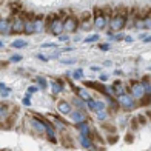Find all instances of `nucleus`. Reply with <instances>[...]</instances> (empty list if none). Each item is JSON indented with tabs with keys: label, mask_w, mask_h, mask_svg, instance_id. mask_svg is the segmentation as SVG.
I'll return each instance as SVG.
<instances>
[{
	"label": "nucleus",
	"mask_w": 151,
	"mask_h": 151,
	"mask_svg": "<svg viewBox=\"0 0 151 151\" xmlns=\"http://www.w3.org/2000/svg\"><path fill=\"white\" fill-rule=\"evenodd\" d=\"M36 32V28H34V20H26L25 23V34H28V36H31V34Z\"/></svg>",
	"instance_id": "obj_21"
},
{
	"label": "nucleus",
	"mask_w": 151,
	"mask_h": 151,
	"mask_svg": "<svg viewBox=\"0 0 151 151\" xmlns=\"http://www.w3.org/2000/svg\"><path fill=\"white\" fill-rule=\"evenodd\" d=\"M93 19H94V20H93V23H94V26H96L97 29H104L105 26L108 25V17H106L100 9L96 11V16H94Z\"/></svg>",
	"instance_id": "obj_5"
},
{
	"label": "nucleus",
	"mask_w": 151,
	"mask_h": 151,
	"mask_svg": "<svg viewBox=\"0 0 151 151\" xmlns=\"http://www.w3.org/2000/svg\"><path fill=\"white\" fill-rule=\"evenodd\" d=\"M113 90H114V96H116V97H117V96H122V94H125V93H127V91H125V86H123V83H122L120 80L114 82Z\"/></svg>",
	"instance_id": "obj_14"
},
{
	"label": "nucleus",
	"mask_w": 151,
	"mask_h": 151,
	"mask_svg": "<svg viewBox=\"0 0 151 151\" xmlns=\"http://www.w3.org/2000/svg\"><path fill=\"white\" fill-rule=\"evenodd\" d=\"M70 116H71V119H73L76 123H77V125H79V123L86 122V116H85L83 113H82V111H79V109H77V111H73Z\"/></svg>",
	"instance_id": "obj_12"
},
{
	"label": "nucleus",
	"mask_w": 151,
	"mask_h": 151,
	"mask_svg": "<svg viewBox=\"0 0 151 151\" xmlns=\"http://www.w3.org/2000/svg\"><path fill=\"white\" fill-rule=\"evenodd\" d=\"M80 145L83 147V148H86V150H94V147H93V142H91L90 137L80 136Z\"/></svg>",
	"instance_id": "obj_18"
},
{
	"label": "nucleus",
	"mask_w": 151,
	"mask_h": 151,
	"mask_svg": "<svg viewBox=\"0 0 151 151\" xmlns=\"http://www.w3.org/2000/svg\"><path fill=\"white\" fill-rule=\"evenodd\" d=\"M114 39H116V40H122V39H125V37H123L122 34H116V36H114Z\"/></svg>",
	"instance_id": "obj_40"
},
{
	"label": "nucleus",
	"mask_w": 151,
	"mask_h": 151,
	"mask_svg": "<svg viewBox=\"0 0 151 151\" xmlns=\"http://www.w3.org/2000/svg\"><path fill=\"white\" fill-rule=\"evenodd\" d=\"M77 91V96L80 97V100H86V102H90L93 97H91V94L88 93L86 90H83V88H79V90H76Z\"/></svg>",
	"instance_id": "obj_17"
},
{
	"label": "nucleus",
	"mask_w": 151,
	"mask_h": 151,
	"mask_svg": "<svg viewBox=\"0 0 151 151\" xmlns=\"http://www.w3.org/2000/svg\"><path fill=\"white\" fill-rule=\"evenodd\" d=\"M125 42H128V43H133V37H125Z\"/></svg>",
	"instance_id": "obj_42"
},
{
	"label": "nucleus",
	"mask_w": 151,
	"mask_h": 151,
	"mask_svg": "<svg viewBox=\"0 0 151 151\" xmlns=\"http://www.w3.org/2000/svg\"><path fill=\"white\" fill-rule=\"evenodd\" d=\"M125 25H127V12L125 11L117 12V14H114L111 19H109V28H111V31H114V32L123 29Z\"/></svg>",
	"instance_id": "obj_1"
},
{
	"label": "nucleus",
	"mask_w": 151,
	"mask_h": 151,
	"mask_svg": "<svg viewBox=\"0 0 151 151\" xmlns=\"http://www.w3.org/2000/svg\"><path fill=\"white\" fill-rule=\"evenodd\" d=\"M34 28H36V32H43V29H45V22H43L42 17L34 19Z\"/></svg>",
	"instance_id": "obj_16"
},
{
	"label": "nucleus",
	"mask_w": 151,
	"mask_h": 151,
	"mask_svg": "<svg viewBox=\"0 0 151 151\" xmlns=\"http://www.w3.org/2000/svg\"><path fill=\"white\" fill-rule=\"evenodd\" d=\"M12 32L16 34H20V32H25V23L26 20H23L20 16H16L14 19H12Z\"/></svg>",
	"instance_id": "obj_6"
},
{
	"label": "nucleus",
	"mask_w": 151,
	"mask_h": 151,
	"mask_svg": "<svg viewBox=\"0 0 151 151\" xmlns=\"http://www.w3.org/2000/svg\"><path fill=\"white\" fill-rule=\"evenodd\" d=\"M99 34H93V36H88L86 39H83L85 43H93V42H99Z\"/></svg>",
	"instance_id": "obj_23"
},
{
	"label": "nucleus",
	"mask_w": 151,
	"mask_h": 151,
	"mask_svg": "<svg viewBox=\"0 0 151 151\" xmlns=\"http://www.w3.org/2000/svg\"><path fill=\"white\" fill-rule=\"evenodd\" d=\"M91 71H96V73H97V71H100V66H97V65L91 66Z\"/></svg>",
	"instance_id": "obj_38"
},
{
	"label": "nucleus",
	"mask_w": 151,
	"mask_h": 151,
	"mask_svg": "<svg viewBox=\"0 0 151 151\" xmlns=\"http://www.w3.org/2000/svg\"><path fill=\"white\" fill-rule=\"evenodd\" d=\"M22 59H23V56H20V54H14V56L9 57V62H11V63H17V62H20Z\"/></svg>",
	"instance_id": "obj_27"
},
{
	"label": "nucleus",
	"mask_w": 151,
	"mask_h": 151,
	"mask_svg": "<svg viewBox=\"0 0 151 151\" xmlns=\"http://www.w3.org/2000/svg\"><path fill=\"white\" fill-rule=\"evenodd\" d=\"M51 88H52L54 94H59V93H62V90H63V83H62L60 80H52L51 82Z\"/></svg>",
	"instance_id": "obj_19"
},
{
	"label": "nucleus",
	"mask_w": 151,
	"mask_h": 151,
	"mask_svg": "<svg viewBox=\"0 0 151 151\" xmlns=\"http://www.w3.org/2000/svg\"><path fill=\"white\" fill-rule=\"evenodd\" d=\"M88 108H90L91 111L99 113V111H104V109H105V104H104V102H100V100L91 99L90 102H88Z\"/></svg>",
	"instance_id": "obj_9"
},
{
	"label": "nucleus",
	"mask_w": 151,
	"mask_h": 151,
	"mask_svg": "<svg viewBox=\"0 0 151 151\" xmlns=\"http://www.w3.org/2000/svg\"><path fill=\"white\" fill-rule=\"evenodd\" d=\"M60 62H62L63 65H74L77 60H76V59H60Z\"/></svg>",
	"instance_id": "obj_28"
},
{
	"label": "nucleus",
	"mask_w": 151,
	"mask_h": 151,
	"mask_svg": "<svg viewBox=\"0 0 151 151\" xmlns=\"http://www.w3.org/2000/svg\"><path fill=\"white\" fill-rule=\"evenodd\" d=\"M11 46L12 48H26V46H28V43H26L25 40H20L19 39V40H14V42L11 43Z\"/></svg>",
	"instance_id": "obj_22"
},
{
	"label": "nucleus",
	"mask_w": 151,
	"mask_h": 151,
	"mask_svg": "<svg viewBox=\"0 0 151 151\" xmlns=\"http://www.w3.org/2000/svg\"><path fill=\"white\" fill-rule=\"evenodd\" d=\"M42 122L45 123V127H46V136H48V139H50L52 143H56V131H54V127L46 119H42Z\"/></svg>",
	"instance_id": "obj_10"
},
{
	"label": "nucleus",
	"mask_w": 151,
	"mask_h": 151,
	"mask_svg": "<svg viewBox=\"0 0 151 151\" xmlns=\"http://www.w3.org/2000/svg\"><path fill=\"white\" fill-rule=\"evenodd\" d=\"M60 40H68V36H60Z\"/></svg>",
	"instance_id": "obj_43"
},
{
	"label": "nucleus",
	"mask_w": 151,
	"mask_h": 151,
	"mask_svg": "<svg viewBox=\"0 0 151 151\" xmlns=\"http://www.w3.org/2000/svg\"><path fill=\"white\" fill-rule=\"evenodd\" d=\"M99 79H100V82H105V80H108V76L106 74H100Z\"/></svg>",
	"instance_id": "obj_37"
},
{
	"label": "nucleus",
	"mask_w": 151,
	"mask_h": 151,
	"mask_svg": "<svg viewBox=\"0 0 151 151\" xmlns=\"http://www.w3.org/2000/svg\"><path fill=\"white\" fill-rule=\"evenodd\" d=\"M37 90H39V88H37V86H29V88H28V90H26V96H25V97H29V96H31L32 93H36Z\"/></svg>",
	"instance_id": "obj_31"
},
{
	"label": "nucleus",
	"mask_w": 151,
	"mask_h": 151,
	"mask_svg": "<svg viewBox=\"0 0 151 151\" xmlns=\"http://www.w3.org/2000/svg\"><path fill=\"white\" fill-rule=\"evenodd\" d=\"M57 109L62 113V114H71L73 113V109H71V105L68 104V102H59V105H57Z\"/></svg>",
	"instance_id": "obj_13"
},
{
	"label": "nucleus",
	"mask_w": 151,
	"mask_h": 151,
	"mask_svg": "<svg viewBox=\"0 0 151 151\" xmlns=\"http://www.w3.org/2000/svg\"><path fill=\"white\" fill-rule=\"evenodd\" d=\"M151 42V36H147L145 39H143V43H150Z\"/></svg>",
	"instance_id": "obj_41"
},
{
	"label": "nucleus",
	"mask_w": 151,
	"mask_h": 151,
	"mask_svg": "<svg viewBox=\"0 0 151 151\" xmlns=\"http://www.w3.org/2000/svg\"><path fill=\"white\" fill-rule=\"evenodd\" d=\"M85 85H86V86H91V88H94V90H97L99 93H102V94L106 96V86L97 83V82H85Z\"/></svg>",
	"instance_id": "obj_15"
},
{
	"label": "nucleus",
	"mask_w": 151,
	"mask_h": 151,
	"mask_svg": "<svg viewBox=\"0 0 151 151\" xmlns=\"http://www.w3.org/2000/svg\"><path fill=\"white\" fill-rule=\"evenodd\" d=\"M129 94H131L134 99H140V100L145 97L147 91H145V88H143L142 82H139V80L131 82V85H129Z\"/></svg>",
	"instance_id": "obj_2"
},
{
	"label": "nucleus",
	"mask_w": 151,
	"mask_h": 151,
	"mask_svg": "<svg viewBox=\"0 0 151 151\" xmlns=\"http://www.w3.org/2000/svg\"><path fill=\"white\" fill-rule=\"evenodd\" d=\"M31 127H32V129H36L37 133H46V127H45V123L42 122V120H39V119H36V117H32L31 119Z\"/></svg>",
	"instance_id": "obj_11"
},
{
	"label": "nucleus",
	"mask_w": 151,
	"mask_h": 151,
	"mask_svg": "<svg viewBox=\"0 0 151 151\" xmlns=\"http://www.w3.org/2000/svg\"><path fill=\"white\" fill-rule=\"evenodd\" d=\"M54 123H56V127H57L59 129H65V123H63V122H60L59 119L54 117Z\"/></svg>",
	"instance_id": "obj_32"
},
{
	"label": "nucleus",
	"mask_w": 151,
	"mask_h": 151,
	"mask_svg": "<svg viewBox=\"0 0 151 151\" xmlns=\"http://www.w3.org/2000/svg\"><path fill=\"white\" fill-rule=\"evenodd\" d=\"M37 59H39V60H43V62H48V60H50V57H46L45 54H37Z\"/></svg>",
	"instance_id": "obj_34"
},
{
	"label": "nucleus",
	"mask_w": 151,
	"mask_h": 151,
	"mask_svg": "<svg viewBox=\"0 0 151 151\" xmlns=\"http://www.w3.org/2000/svg\"><path fill=\"white\" fill-rule=\"evenodd\" d=\"M97 117H99L100 120H105V119L108 117V113H106V109H104V111H99V113H97Z\"/></svg>",
	"instance_id": "obj_30"
},
{
	"label": "nucleus",
	"mask_w": 151,
	"mask_h": 151,
	"mask_svg": "<svg viewBox=\"0 0 151 151\" xmlns=\"http://www.w3.org/2000/svg\"><path fill=\"white\" fill-rule=\"evenodd\" d=\"M82 77H83V70L79 68V70L74 71V79H82Z\"/></svg>",
	"instance_id": "obj_29"
},
{
	"label": "nucleus",
	"mask_w": 151,
	"mask_h": 151,
	"mask_svg": "<svg viewBox=\"0 0 151 151\" xmlns=\"http://www.w3.org/2000/svg\"><path fill=\"white\" fill-rule=\"evenodd\" d=\"M36 80H37V83H39V86L42 88V90H45V88L48 86V82H46V79H45V77H37Z\"/></svg>",
	"instance_id": "obj_25"
},
{
	"label": "nucleus",
	"mask_w": 151,
	"mask_h": 151,
	"mask_svg": "<svg viewBox=\"0 0 151 151\" xmlns=\"http://www.w3.org/2000/svg\"><path fill=\"white\" fill-rule=\"evenodd\" d=\"M59 43H42V48H57Z\"/></svg>",
	"instance_id": "obj_33"
},
{
	"label": "nucleus",
	"mask_w": 151,
	"mask_h": 151,
	"mask_svg": "<svg viewBox=\"0 0 151 151\" xmlns=\"http://www.w3.org/2000/svg\"><path fill=\"white\" fill-rule=\"evenodd\" d=\"M50 31L54 34V36H62V32L65 31V20H62V19H59V17H54V19L51 20Z\"/></svg>",
	"instance_id": "obj_3"
},
{
	"label": "nucleus",
	"mask_w": 151,
	"mask_h": 151,
	"mask_svg": "<svg viewBox=\"0 0 151 151\" xmlns=\"http://www.w3.org/2000/svg\"><path fill=\"white\" fill-rule=\"evenodd\" d=\"M100 50H102V51H106V50H109V45H100Z\"/></svg>",
	"instance_id": "obj_39"
},
{
	"label": "nucleus",
	"mask_w": 151,
	"mask_h": 151,
	"mask_svg": "<svg viewBox=\"0 0 151 151\" xmlns=\"http://www.w3.org/2000/svg\"><path fill=\"white\" fill-rule=\"evenodd\" d=\"M79 131H80V136H85V137H90V127H88V123L83 122V123H79Z\"/></svg>",
	"instance_id": "obj_20"
},
{
	"label": "nucleus",
	"mask_w": 151,
	"mask_h": 151,
	"mask_svg": "<svg viewBox=\"0 0 151 151\" xmlns=\"http://www.w3.org/2000/svg\"><path fill=\"white\" fill-rule=\"evenodd\" d=\"M0 32H2V36L12 32V23L9 22L8 19H5V17L0 19Z\"/></svg>",
	"instance_id": "obj_8"
},
{
	"label": "nucleus",
	"mask_w": 151,
	"mask_h": 151,
	"mask_svg": "<svg viewBox=\"0 0 151 151\" xmlns=\"http://www.w3.org/2000/svg\"><path fill=\"white\" fill-rule=\"evenodd\" d=\"M0 90H2V97L5 99V97H8V96H9V88H6L5 86V83H3V82H2V83H0Z\"/></svg>",
	"instance_id": "obj_24"
},
{
	"label": "nucleus",
	"mask_w": 151,
	"mask_h": 151,
	"mask_svg": "<svg viewBox=\"0 0 151 151\" xmlns=\"http://www.w3.org/2000/svg\"><path fill=\"white\" fill-rule=\"evenodd\" d=\"M74 104H76V105H77V106H79L80 109H82V108H83V105H85V104H83V102H82V100H79V99H74Z\"/></svg>",
	"instance_id": "obj_35"
},
{
	"label": "nucleus",
	"mask_w": 151,
	"mask_h": 151,
	"mask_svg": "<svg viewBox=\"0 0 151 151\" xmlns=\"http://www.w3.org/2000/svg\"><path fill=\"white\" fill-rule=\"evenodd\" d=\"M77 28H79V20L76 17L70 16L65 19V31L66 32H74V31H77Z\"/></svg>",
	"instance_id": "obj_7"
},
{
	"label": "nucleus",
	"mask_w": 151,
	"mask_h": 151,
	"mask_svg": "<svg viewBox=\"0 0 151 151\" xmlns=\"http://www.w3.org/2000/svg\"><path fill=\"white\" fill-rule=\"evenodd\" d=\"M22 104H23L25 106H29V105H31V100H29V97H23Z\"/></svg>",
	"instance_id": "obj_36"
},
{
	"label": "nucleus",
	"mask_w": 151,
	"mask_h": 151,
	"mask_svg": "<svg viewBox=\"0 0 151 151\" xmlns=\"http://www.w3.org/2000/svg\"><path fill=\"white\" fill-rule=\"evenodd\" d=\"M143 25H145L147 29H151V14H148V16L143 17Z\"/></svg>",
	"instance_id": "obj_26"
},
{
	"label": "nucleus",
	"mask_w": 151,
	"mask_h": 151,
	"mask_svg": "<svg viewBox=\"0 0 151 151\" xmlns=\"http://www.w3.org/2000/svg\"><path fill=\"white\" fill-rule=\"evenodd\" d=\"M117 104L122 105L123 108H127V109H133L136 106L134 104V97L129 93H125V94H122V96H117Z\"/></svg>",
	"instance_id": "obj_4"
}]
</instances>
